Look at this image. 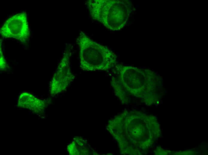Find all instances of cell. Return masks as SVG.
Listing matches in <instances>:
<instances>
[{"label":"cell","mask_w":208,"mask_h":155,"mask_svg":"<svg viewBox=\"0 0 208 155\" xmlns=\"http://www.w3.org/2000/svg\"><path fill=\"white\" fill-rule=\"evenodd\" d=\"M87 4L93 18L112 30L125 26L132 8L131 2L127 0H90Z\"/></svg>","instance_id":"cell-1"},{"label":"cell","mask_w":208,"mask_h":155,"mask_svg":"<svg viewBox=\"0 0 208 155\" xmlns=\"http://www.w3.org/2000/svg\"><path fill=\"white\" fill-rule=\"evenodd\" d=\"M79 64L84 71L107 70L116 63V56L107 47L91 40L81 32L77 40Z\"/></svg>","instance_id":"cell-2"},{"label":"cell","mask_w":208,"mask_h":155,"mask_svg":"<svg viewBox=\"0 0 208 155\" xmlns=\"http://www.w3.org/2000/svg\"><path fill=\"white\" fill-rule=\"evenodd\" d=\"M0 32L5 38H13L26 43L30 35L26 12L17 14L8 18L1 28Z\"/></svg>","instance_id":"cell-3"},{"label":"cell","mask_w":208,"mask_h":155,"mask_svg":"<svg viewBox=\"0 0 208 155\" xmlns=\"http://www.w3.org/2000/svg\"><path fill=\"white\" fill-rule=\"evenodd\" d=\"M69 52L64 55L53 75L50 85L51 95L53 96L65 89L73 81L75 76L71 72Z\"/></svg>","instance_id":"cell-4"},{"label":"cell","mask_w":208,"mask_h":155,"mask_svg":"<svg viewBox=\"0 0 208 155\" xmlns=\"http://www.w3.org/2000/svg\"><path fill=\"white\" fill-rule=\"evenodd\" d=\"M46 105L44 100L37 99L29 93L24 92L20 95L17 106L19 107L39 113L44 111Z\"/></svg>","instance_id":"cell-5"},{"label":"cell","mask_w":208,"mask_h":155,"mask_svg":"<svg viewBox=\"0 0 208 155\" xmlns=\"http://www.w3.org/2000/svg\"><path fill=\"white\" fill-rule=\"evenodd\" d=\"M0 52V70H6V69L8 68L7 65L5 60L4 59L1 46Z\"/></svg>","instance_id":"cell-6"}]
</instances>
